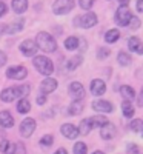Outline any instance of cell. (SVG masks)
Here are the masks:
<instances>
[{
  "label": "cell",
  "mask_w": 143,
  "mask_h": 154,
  "mask_svg": "<svg viewBox=\"0 0 143 154\" xmlns=\"http://www.w3.org/2000/svg\"><path fill=\"white\" fill-rule=\"evenodd\" d=\"M31 93V86L29 85H20V86H12V88H5L2 94H0V99L5 103H9V102H14L16 99H22L26 97Z\"/></svg>",
  "instance_id": "cell-1"
},
{
  "label": "cell",
  "mask_w": 143,
  "mask_h": 154,
  "mask_svg": "<svg viewBox=\"0 0 143 154\" xmlns=\"http://www.w3.org/2000/svg\"><path fill=\"white\" fill-rule=\"evenodd\" d=\"M34 42H35L37 48L43 51V53H54L57 49V40L49 32H45V31L38 32Z\"/></svg>",
  "instance_id": "cell-2"
},
{
  "label": "cell",
  "mask_w": 143,
  "mask_h": 154,
  "mask_svg": "<svg viewBox=\"0 0 143 154\" xmlns=\"http://www.w3.org/2000/svg\"><path fill=\"white\" fill-rule=\"evenodd\" d=\"M32 63H34L35 69L40 72L42 75H45V77H49L51 74L54 72L53 60H51L49 57H46V56H34Z\"/></svg>",
  "instance_id": "cell-3"
},
{
  "label": "cell",
  "mask_w": 143,
  "mask_h": 154,
  "mask_svg": "<svg viewBox=\"0 0 143 154\" xmlns=\"http://www.w3.org/2000/svg\"><path fill=\"white\" fill-rule=\"evenodd\" d=\"M74 6H75L74 0H56L53 5V11L56 16H65L69 11H72Z\"/></svg>",
  "instance_id": "cell-4"
},
{
  "label": "cell",
  "mask_w": 143,
  "mask_h": 154,
  "mask_svg": "<svg viewBox=\"0 0 143 154\" xmlns=\"http://www.w3.org/2000/svg\"><path fill=\"white\" fill-rule=\"evenodd\" d=\"M97 22H99V19L96 16V12H86V14H83L82 17H77L75 19V23H79L77 26H82L85 29H89V28L96 26Z\"/></svg>",
  "instance_id": "cell-5"
},
{
  "label": "cell",
  "mask_w": 143,
  "mask_h": 154,
  "mask_svg": "<svg viewBox=\"0 0 143 154\" xmlns=\"http://www.w3.org/2000/svg\"><path fill=\"white\" fill-rule=\"evenodd\" d=\"M6 77L11 80H23L28 77V69L22 66V65H16V66H9L6 69Z\"/></svg>",
  "instance_id": "cell-6"
},
{
  "label": "cell",
  "mask_w": 143,
  "mask_h": 154,
  "mask_svg": "<svg viewBox=\"0 0 143 154\" xmlns=\"http://www.w3.org/2000/svg\"><path fill=\"white\" fill-rule=\"evenodd\" d=\"M131 9L128 6H120L119 9L115 11V16H114V20L117 25H120V26H128V22L131 19Z\"/></svg>",
  "instance_id": "cell-7"
},
{
  "label": "cell",
  "mask_w": 143,
  "mask_h": 154,
  "mask_svg": "<svg viewBox=\"0 0 143 154\" xmlns=\"http://www.w3.org/2000/svg\"><path fill=\"white\" fill-rule=\"evenodd\" d=\"M35 128H37V123L32 117H26V119H23L20 122V134L23 137H31L32 133L35 131Z\"/></svg>",
  "instance_id": "cell-8"
},
{
  "label": "cell",
  "mask_w": 143,
  "mask_h": 154,
  "mask_svg": "<svg viewBox=\"0 0 143 154\" xmlns=\"http://www.w3.org/2000/svg\"><path fill=\"white\" fill-rule=\"evenodd\" d=\"M19 49H20V53H22L25 57H34V56L37 54V51H38L35 42L31 40V38H28V40H23V42L20 43Z\"/></svg>",
  "instance_id": "cell-9"
},
{
  "label": "cell",
  "mask_w": 143,
  "mask_h": 154,
  "mask_svg": "<svg viewBox=\"0 0 143 154\" xmlns=\"http://www.w3.org/2000/svg\"><path fill=\"white\" fill-rule=\"evenodd\" d=\"M93 109L97 111V112H102V114H109L114 111V105L111 103V102L108 100H103V99H97L93 102Z\"/></svg>",
  "instance_id": "cell-10"
},
{
  "label": "cell",
  "mask_w": 143,
  "mask_h": 154,
  "mask_svg": "<svg viewBox=\"0 0 143 154\" xmlns=\"http://www.w3.org/2000/svg\"><path fill=\"white\" fill-rule=\"evenodd\" d=\"M115 134H117V128H115L114 123L106 122L105 125L100 126V136H102L103 140H111V139L115 137Z\"/></svg>",
  "instance_id": "cell-11"
},
{
  "label": "cell",
  "mask_w": 143,
  "mask_h": 154,
  "mask_svg": "<svg viewBox=\"0 0 143 154\" xmlns=\"http://www.w3.org/2000/svg\"><path fill=\"white\" fill-rule=\"evenodd\" d=\"M68 93L74 97V100H83L85 99V88L80 82H72L68 88Z\"/></svg>",
  "instance_id": "cell-12"
},
{
  "label": "cell",
  "mask_w": 143,
  "mask_h": 154,
  "mask_svg": "<svg viewBox=\"0 0 143 154\" xmlns=\"http://www.w3.org/2000/svg\"><path fill=\"white\" fill-rule=\"evenodd\" d=\"M89 91L93 96L99 97V96H103L106 93V83L103 82L102 79H94L91 82V86H89Z\"/></svg>",
  "instance_id": "cell-13"
},
{
  "label": "cell",
  "mask_w": 143,
  "mask_h": 154,
  "mask_svg": "<svg viewBox=\"0 0 143 154\" xmlns=\"http://www.w3.org/2000/svg\"><path fill=\"white\" fill-rule=\"evenodd\" d=\"M57 86H59V83L56 79H53V77H45V80L40 83V91L43 94H51L57 89Z\"/></svg>",
  "instance_id": "cell-14"
},
{
  "label": "cell",
  "mask_w": 143,
  "mask_h": 154,
  "mask_svg": "<svg viewBox=\"0 0 143 154\" xmlns=\"http://www.w3.org/2000/svg\"><path fill=\"white\" fill-rule=\"evenodd\" d=\"M60 133L66 139H77L79 137V130H77V126L72 125V123H63L62 128H60Z\"/></svg>",
  "instance_id": "cell-15"
},
{
  "label": "cell",
  "mask_w": 143,
  "mask_h": 154,
  "mask_svg": "<svg viewBox=\"0 0 143 154\" xmlns=\"http://www.w3.org/2000/svg\"><path fill=\"white\" fill-rule=\"evenodd\" d=\"M0 126L2 128H12L14 126V117L9 111H0Z\"/></svg>",
  "instance_id": "cell-16"
},
{
  "label": "cell",
  "mask_w": 143,
  "mask_h": 154,
  "mask_svg": "<svg viewBox=\"0 0 143 154\" xmlns=\"http://www.w3.org/2000/svg\"><path fill=\"white\" fill-rule=\"evenodd\" d=\"M122 111H123V116L126 119H131L132 116L135 114V108H134V105H132V100H123L122 102Z\"/></svg>",
  "instance_id": "cell-17"
},
{
  "label": "cell",
  "mask_w": 143,
  "mask_h": 154,
  "mask_svg": "<svg viewBox=\"0 0 143 154\" xmlns=\"http://www.w3.org/2000/svg\"><path fill=\"white\" fill-rule=\"evenodd\" d=\"M128 48L132 51V53H137V54H143V49H141V40L138 37H131L128 40Z\"/></svg>",
  "instance_id": "cell-18"
},
{
  "label": "cell",
  "mask_w": 143,
  "mask_h": 154,
  "mask_svg": "<svg viewBox=\"0 0 143 154\" xmlns=\"http://www.w3.org/2000/svg\"><path fill=\"white\" fill-rule=\"evenodd\" d=\"M11 6H12L16 14H23L28 9V0H12Z\"/></svg>",
  "instance_id": "cell-19"
},
{
  "label": "cell",
  "mask_w": 143,
  "mask_h": 154,
  "mask_svg": "<svg viewBox=\"0 0 143 154\" xmlns=\"http://www.w3.org/2000/svg\"><path fill=\"white\" fill-rule=\"evenodd\" d=\"M83 106H85V102L83 100H72V103L68 108V112L71 116H79L83 111Z\"/></svg>",
  "instance_id": "cell-20"
},
{
  "label": "cell",
  "mask_w": 143,
  "mask_h": 154,
  "mask_svg": "<svg viewBox=\"0 0 143 154\" xmlns=\"http://www.w3.org/2000/svg\"><path fill=\"white\" fill-rule=\"evenodd\" d=\"M23 29V20H16V22H12L11 25H8V26L3 28V32L6 34H16L19 31Z\"/></svg>",
  "instance_id": "cell-21"
},
{
  "label": "cell",
  "mask_w": 143,
  "mask_h": 154,
  "mask_svg": "<svg viewBox=\"0 0 143 154\" xmlns=\"http://www.w3.org/2000/svg\"><path fill=\"white\" fill-rule=\"evenodd\" d=\"M17 111L20 114H28L31 111V103H29V100L26 97L19 99V102H17Z\"/></svg>",
  "instance_id": "cell-22"
},
{
  "label": "cell",
  "mask_w": 143,
  "mask_h": 154,
  "mask_svg": "<svg viewBox=\"0 0 143 154\" xmlns=\"http://www.w3.org/2000/svg\"><path fill=\"white\" fill-rule=\"evenodd\" d=\"M89 123H91V128H100L102 125H105L108 120L105 116H102V114H97V116H93V117H88Z\"/></svg>",
  "instance_id": "cell-23"
},
{
  "label": "cell",
  "mask_w": 143,
  "mask_h": 154,
  "mask_svg": "<svg viewBox=\"0 0 143 154\" xmlns=\"http://www.w3.org/2000/svg\"><path fill=\"white\" fill-rule=\"evenodd\" d=\"M120 94H122L123 99H126V100H132V99L135 97L134 88L129 86V85H122V86H120Z\"/></svg>",
  "instance_id": "cell-24"
},
{
  "label": "cell",
  "mask_w": 143,
  "mask_h": 154,
  "mask_svg": "<svg viewBox=\"0 0 143 154\" xmlns=\"http://www.w3.org/2000/svg\"><path fill=\"white\" fill-rule=\"evenodd\" d=\"M82 62H83V57H82V56H74L72 59L68 60L66 69H68V71H74L75 68H79V66L82 65Z\"/></svg>",
  "instance_id": "cell-25"
},
{
  "label": "cell",
  "mask_w": 143,
  "mask_h": 154,
  "mask_svg": "<svg viewBox=\"0 0 143 154\" xmlns=\"http://www.w3.org/2000/svg\"><path fill=\"white\" fill-rule=\"evenodd\" d=\"M119 38H120V32H119V29H115V28L106 31V34H105L106 43H115L117 40H119Z\"/></svg>",
  "instance_id": "cell-26"
},
{
  "label": "cell",
  "mask_w": 143,
  "mask_h": 154,
  "mask_svg": "<svg viewBox=\"0 0 143 154\" xmlns=\"http://www.w3.org/2000/svg\"><path fill=\"white\" fill-rule=\"evenodd\" d=\"M14 149H16V145L11 143L9 140H2L0 142V151H2L3 154H14Z\"/></svg>",
  "instance_id": "cell-27"
},
{
  "label": "cell",
  "mask_w": 143,
  "mask_h": 154,
  "mask_svg": "<svg viewBox=\"0 0 143 154\" xmlns=\"http://www.w3.org/2000/svg\"><path fill=\"white\" fill-rule=\"evenodd\" d=\"M77 130H79V136H88L93 128H91V123H89L88 119H83V120L80 122V125H79V128H77Z\"/></svg>",
  "instance_id": "cell-28"
},
{
  "label": "cell",
  "mask_w": 143,
  "mask_h": 154,
  "mask_svg": "<svg viewBox=\"0 0 143 154\" xmlns=\"http://www.w3.org/2000/svg\"><path fill=\"white\" fill-rule=\"evenodd\" d=\"M65 48H66L68 51H75L77 48H79V38H77L75 35L68 37L66 40H65Z\"/></svg>",
  "instance_id": "cell-29"
},
{
  "label": "cell",
  "mask_w": 143,
  "mask_h": 154,
  "mask_svg": "<svg viewBox=\"0 0 143 154\" xmlns=\"http://www.w3.org/2000/svg\"><path fill=\"white\" fill-rule=\"evenodd\" d=\"M129 130H131L132 133H135V134H141V131H143V122L140 119H134L131 123H129Z\"/></svg>",
  "instance_id": "cell-30"
},
{
  "label": "cell",
  "mask_w": 143,
  "mask_h": 154,
  "mask_svg": "<svg viewBox=\"0 0 143 154\" xmlns=\"http://www.w3.org/2000/svg\"><path fill=\"white\" fill-rule=\"evenodd\" d=\"M117 62H119L122 66H128L129 63H131V56H129L128 53H123V51H122V53L117 54Z\"/></svg>",
  "instance_id": "cell-31"
},
{
  "label": "cell",
  "mask_w": 143,
  "mask_h": 154,
  "mask_svg": "<svg viewBox=\"0 0 143 154\" xmlns=\"http://www.w3.org/2000/svg\"><path fill=\"white\" fill-rule=\"evenodd\" d=\"M72 152L74 154H88V145L83 142H77L72 148Z\"/></svg>",
  "instance_id": "cell-32"
},
{
  "label": "cell",
  "mask_w": 143,
  "mask_h": 154,
  "mask_svg": "<svg viewBox=\"0 0 143 154\" xmlns=\"http://www.w3.org/2000/svg\"><path fill=\"white\" fill-rule=\"evenodd\" d=\"M38 143H40L42 146H45V148H48V146H51V145L54 143V137L51 136V134H46V136H43L40 139V142H38Z\"/></svg>",
  "instance_id": "cell-33"
},
{
  "label": "cell",
  "mask_w": 143,
  "mask_h": 154,
  "mask_svg": "<svg viewBox=\"0 0 143 154\" xmlns=\"http://www.w3.org/2000/svg\"><path fill=\"white\" fill-rule=\"evenodd\" d=\"M109 54H111V49H109V48H105V46H102V48H99V51H97V59L103 60V59L109 57Z\"/></svg>",
  "instance_id": "cell-34"
},
{
  "label": "cell",
  "mask_w": 143,
  "mask_h": 154,
  "mask_svg": "<svg viewBox=\"0 0 143 154\" xmlns=\"http://www.w3.org/2000/svg\"><path fill=\"white\" fill-rule=\"evenodd\" d=\"M128 26L131 29H138L140 28V20L135 16H131V19H129V22H128Z\"/></svg>",
  "instance_id": "cell-35"
},
{
  "label": "cell",
  "mask_w": 143,
  "mask_h": 154,
  "mask_svg": "<svg viewBox=\"0 0 143 154\" xmlns=\"http://www.w3.org/2000/svg\"><path fill=\"white\" fill-rule=\"evenodd\" d=\"M94 2H96V0H79V5H80V8H82V9L89 11L91 8H93Z\"/></svg>",
  "instance_id": "cell-36"
},
{
  "label": "cell",
  "mask_w": 143,
  "mask_h": 154,
  "mask_svg": "<svg viewBox=\"0 0 143 154\" xmlns=\"http://www.w3.org/2000/svg\"><path fill=\"white\" fill-rule=\"evenodd\" d=\"M128 152H129V154H138L140 149H138V146H137L135 143H129V145H128Z\"/></svg>",
  "instance_id": "cell-37"
},
{
  "label": "cell",
  "mask_w": 143,
  "mask_h": 154,
  "mask_svg": "<svg viewBox=\"0 0 143 154\" xmlns=\"http://www.w3.org/2000/svg\"><path fill=\"white\" fill-rule=\"evenodd\" d=\"M14 154H25V145L23 143H17L16 149H14Z\"/></svg>",
  "instance_id": "cell-38"
},
{
  "label": "cell",
  "mask_w": 143,
  "mask_h": 154,
  "mask_svg": "<svg viewBox=\"0 0 143 154\" xmlns=\"http://www.w3.org/2000/svg\"><path fill=\"white\" fill-rule=\"evenodd\" d=\"M46 103V94H40V96H37V105H43Z\"/></svg>",
  "instance_id": "cell-39"
},
{
  "label": "cell",
  "mask_w": 143,
  "mask_h": 154,
  "mask_svg": "<svg viewBox=\"0 0 143 154\" xmlns=\"http://www.w3.org/2000/svg\"><path fill=\"white\" fill-rule=\"evenodd\" d=\"M6 12H8V6L3 2H0V17H3Z\"/></svg>",
  "instance_id": "cell-40"
},
{
  "label": "cell",
  "mask_w": 143,
  "mask_h": 154,
  "mask_svg": "<svg viewBox=\"0 0 143 154\" xmlns=\"http://www.w3.org/2000/svg\"><path fill=\"white\" fill-rule=\"evenodd\" d=\"M137 106H143V91L138 94V97H137Z\"/></svg>",
  "instance_id": "cell-41"
},
{
  "label": "cell",
  "mask_w": 143,
  "mask_h": 154,
  "mask_svg": "<svg viewBox=\"0 0 143 154\" xmlns=\"http://www.w3.org/2000/svg\"><path fill=\"white\" fill-rule=\"evenodd\" d=\"M5 62H6V56L2 53V51H0V66H3Z\"/></svg>",
  "instance_id": "cell-42"
},
{
  "label": "cell",
  "mask_w": 143,
  "mask_h": 154,
  "mask_svg": "<svg viewBox=\"0 0 143 154\" xmlns=\"http://www.w3.org/2000/svg\"><path fill=\"white\" fill-rule=\"evenodd\" d=\"M137 12H143V0H137Z\"/></svg>",
  "instance_id": "cell-43"
},
{
  "label": "cell",
  "mask_w": 143,
  "mask_h": 154,
  "mask_svg": "<svg viewBox=\"0 0 143 154\" xmlns=\"http://www.w3.org/2000/svg\"><path fill=\"white\" fill-rule=\"evenodd\" d=\"M79 46H82L80 51H83V53H85V51H86V40H79Z\"/></svg>",
  "instance_id": "cell-44"
},
{
  "label": "cell",
  "mask_w": 143,
  "mask_h": 154,
  "mask_svg": "<svg viewBox=\"0 0 143 154\" xmlns=\"http://www.w3.org/2000/svg\"><path fill=\"white\" fill-rule=\"evenodd\" d=\"M54 154H68V151L65 149V148H59V149H57Z\"/></svg>",
  "instance_id": "cell-45"
},
{
  "label": "cell",
  "mask_w": 143,
  "mask_h": 154,
  "mask_svg": "<svg viewBox=\"0 0 143 154\" xmlns=\"http://www.w3.org/2000/svg\"><path fill=\"white\" fill-rule=\"evenodd\" d=\"M131 2V0H119V3H120V6H128V3Z\"/></svg>",
  "instance_id": "cell-46"
},
{
  "label": "cell",
  "mask_w": 143,
  "mask_h": 154,
  "mask_svg": "<svg viewBox=\"0 0 143 154\" xmlns=\"http://www.w3.org/2000/svg\"><path fill=\"white\" fill-rule=\"evenodd\" d=\"M93 154H105V152H103V151H94Z\"/></svg>",
  "instance_id": "cell-47"
},
{
  "label": "cell",
  "mask_w": 143,
  "mask_h": 154,
  "mask_svg": "<svg viewBox=\"0 0 143 154\" xmlns=\"http://www.w3.org/2000/svg\"><path fill=\"white\" fill-rule=\"evenodd\" d=\"M2 31H3V28H0V32H2Z\"/></svg>",
  "instance_id": "cell-48"
}]
</instances>
